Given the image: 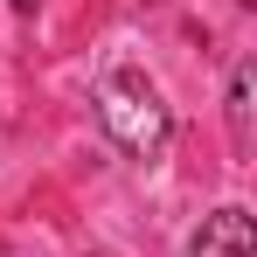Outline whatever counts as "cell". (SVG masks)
<instances>
[{
    "label": "cell",
    "mask_w": 257,
    "mask_h": 257,
    "mask_svg": "<svg viewBox=\"0 0 257 257\" xmlns=\"http://www.w3.org/2000/svg\"><path fill=\"white\" fill-rule=\"evenodd\" d=\"M97 118L118 139V153H132V160H160L167 139H174L167 104H160V90L146 84L139 70H111V77L97 84Z\"/></svg>",
    "instance_id": "cell-1"
},
{
    "label": "cell",
    "mask_w": 257,
    "mask_h": 257,
    "mask_svg": "<svg viewBox=\"0 0 257 257\" xmlns=\"http://www.w3.org/2000/svg\"><path fill=\"white\" fill-rule=\"evenodd\" d=\"M188 257H257V222H250V209H215V215H202Z\"/></svg>",
    "instance_id": "cell-2"
},
{
    "label": "cell",
    "mask_w": 257,
    "mask_h": 257,
    "mask_svg": "<svg viewBox=\"0 0 257 257\" xmlns=\"http://www.w3.org/2000/svg\"><path fill=\"white\" fill-rule=\"evenodd\" d=\"M229 139L250 146V63H236V77H229Z\"/></svg>",
    "instance_id": "cell-3"
},
{
    "label": "cell",
    "mask_w": 257,
    "mask_h": 257,
    "mask_svg": "<svg viewBox=\"0 0 257 257\" xmlns=\"http://www.w3.org/2000/svg\"><path fill=\"white\" fill-rule=\"evenodd\" d=\"M7 7H14V14H35V7H42V0H7Z\"/></svg>",
    "instance_id": "cell-4"
}]
</instances>
